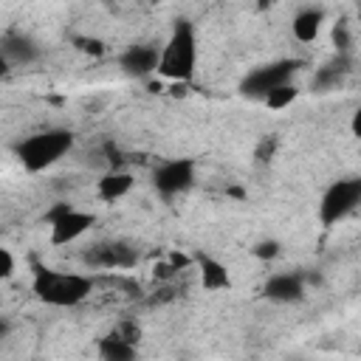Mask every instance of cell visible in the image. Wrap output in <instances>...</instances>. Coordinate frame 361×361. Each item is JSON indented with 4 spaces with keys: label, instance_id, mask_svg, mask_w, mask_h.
<instances>
[{
    "label": "cell",
    "instance_id": "1",
    "mask_svg": "<svg viewBox=\"0 0 361 361\" xmlns=\"http://www.w3.org/2000/svg\"><path fill=\"white\" fill-rule=\"evenodd\" d=\"M31 290L42 305L51 307H76L93 293V279L76 271L37 268L31 279Z\"/></svg>",
    "mask_w": 361,
    "mask_h": 361
},
{
    "label": "cell",
    "instance_id": "2",
    "mask_svg": "<svg viewBox=\"0 0 361 361\" xmlns=\"http://www.w3.org/2000/svg\"><path fill=\"white\" fill-rule=\"evenodd\" d=\"M195 65H197V39H195V28L189 20H178L172 25L169 39L161 48L158 56V73L175 82H186L195 76Z\"/></svg>",
    "mask_w": 361,
    "mask_h": 361
},
{
    "label": "cell",
    "instance_id": "3",
    "mask_svg": "<svg viewBox=\"0 0 361 361\" xmlns=\"http://www.w3.org/2000/svg\"><path fill=\"white\" fill-rule=\"evenodd\" d=\"M73 149V133L68 127H48L17 144V161L28 172H42L62 161Z\"/></svg>",
    "mask_w": 361,
    "mask_h": 361
},
{
    "label": "cell",
    "instance_id": "4",
    "mask_svg": "<svg viewBox=\"0 0 361 361\" xmlns=\"http://www.w3.org/2000/svg\"><path fill=\"white\" fill-rule=\"evenodd\" d=\"M358 203H361V180L358 178H341L324 189V195L319 200V220L324 226H336L347 214H353Z\"/></svg>",
    "mask_w": 361,
    "mask_h": 361
},
{
    "label": "cell",
    "instance_id": "5",
    "mask_svg": "<svg viewBox=\"0 0 361 361\" xmlns=\"http://www.w3.org/2000/svg\"><path fill=\"white\" fill-rule=\"evenodd\" d=\"M48 226H51V243L54 245H71L79 237H85L90 231V226L96 223V217L90 212L73 209L68 203H56L48 214H45Z\"/></svg>",
    "mask_w": 361,
    "mask_h": 361
},
{
    "label": "cell",
    "instance_id": "6",
    "mask_svg": "<svg viewBox=\"0 0 361 361\" xmlns=\"http://www.w3.org/2000/svg\"><path fill=\"white\" fill-rule=\"evenodd\" d=\"M296 68H299L296 59H276V62H268V65L251 71V73L243 79L240 90H243L245 96H251V99H265L271 90H276V87H282V85H290Z\"/></svg>",
    "mask_w": 361,
    "mask_h": 361
},
{
    "label": "cell",
    "instance_id": "7",
    "mask_svg": "<svg viewBox=\"0 0 361 361\" xmlns=\"http://www.w3.org/2000/svg\"><path fill=\"white\" fill-rule=\"evenodd\" d=\"M195 183V161L189 158H175V161H164L155 172H152V186L161 197H178L183 195L189 186Z\"/></svg>",
    "mask_w": 361,
    "mask_h": 361
},
{
    "label": "cell",
    "instance_id": "8",
    "mask_svg": "<svg viewBox=\"0 0 361 361\" xmlns=\"http://www.w3.org/2000/svg\"><path fill=\"white\" fill-rule=\"evenodd\" d=\"M85 262L90 268H133L138 262V251L127 240H102L85 251Z\"/></svg>",
    "mask_w": 361,
    "mask_h": 361
},
{
    "label": "cell",
    "instance_id": "9",
    "mask_svg": "<svg viewBox=\"0 0 361 361\" xmlns=\"http://www.w3.org/2000/svg\"><path fill=\"white\" fill-rule=\"evenodd\" d=\"M158 56H161V48H158L155 42H135V45H130V48L118 56V68H121L127 76L144 79V76H149L152 71H158Z\"/></svg>",
    "mask_w": 361,
    "mask_h": 361
},
{
    "label": "cell",
    "instance_id": "10",
    "mask_svg": "<svg viewBox=\"0 0 361 361\" xmlns=\"http://www.w3.org/2000/svg\"><path fill=\"white\" fill-rule=\"evenodd\" d=\"M0 54L6 56L8 65H31V62L39 59V45L28 34L11 31V34H6L0 39Z\"/></svg>",
    "mask_w": 361,
    "mask_h": 361
},
{
    "label": "cell",
    "instance_id": "11",
    "mask_svg": "<svg viewBox=\"0 0 361 361\" xmlns=\"http://www.w3.org/2000/svg\"><path fill=\"white\" fill-rule=\"evenodd\" d=\"M262 293L271 302H285V305L288 302H299L305 296V279H302V274H274L265 282Z\"/></svg>",
    "mask_w": 361,
    "mask_h": 361
},
{
    "label": "cell",
    "instance_id": "12",
    "mask_svg": "<svg viewBox=\"0 0 361 361\" xmlns=\"http://www.w3.org/2000/svg\"><path fill=\"white\" fill-rule=\"evenodd\" d=\"M322 23H324V11L316 8V6H305L293 14V23H290V31L299 42H313L322 31Z\"/></svg>",
    "mask_w": 361,
    "mask_h": 361
},
{
    "label": "cell",
    "instance_id": "13",
    "mask_svg": "<svg viewBox=\"0 0 361 361\" xmlns=\"http://www.w3.org/2000/svg\"><path fill=\"white\" fill-rule=\"evenodd\" d=\"M350 65H353L350 54H338L336 59L322 65L316 71V76H313V90H333V87H338L344 82V76L350 73Z\"/></svg>",
    "mask_w": 361,
    "mask_h": 361
},
{
    "label": "cell",
    "instance_id": "14",
    "mask_svg": "<svg viewBox=\"0 0 361 361\" xmlns=\"http://www.w3.org/2000/svg\"><path fill=\"white\" fill-rule=\"evenodd\" d=\"M99 361H138V344H133L110 330L99 341Z\"/></svg>",
    "mask_w": 361,
    "mask_h": 361
},
{
    "label": "cell",
    "instance_id": "15",
    "mask_svg": "<svg viewBox=\"0 0 361 361\" xmlns=\"http://www.w3.org/2000/svg\"><path fill=\"white\" fill-rule=\"evenodd\" d=\"M197 268H200V282H203L206 290H223V288L231 285L228 268H226L220 259H214V257H209V254H200V257H197Z\"/></svg>",
    "mask_w": 361,
    "mask_h": 361
},
{
    "label": "cell",
    "instance_id": "16",
    "mask_svg": "<svg viewBox=\"0 0 361 361\" xmlns=\"http://www.w3.org/2000/svg\"><path fill=\"white\" fill-rule=\"evenodd\" d=\"M130 189H133V175L124 169H113V172L99 178V197L102 200H110V203L121 200L124 195H130Z\"/></svg>",
    "mask_w": 361,
    "mask_h": 361
},
{
    "label": "cell",
    "instance_id": "17",
    "mask_svg": "<svg viewBox=\"0 0 361 361\" xmlns=\"http://www.w3.org/2000/svg\"><path fill=\"white\" fill-rule=\"evenodd\" d=\"M296 93H299V90H296L293 85H282V87L271 90V93H268V96H265L262 102H265V104H268L271 110H282V107H288V104H290V102L296 99Z\"/></svg>",
    "mask_w": 361,
    "mask_h": 361
},
{
    "label": "cell",
    "instance_id": "18",
    "mask_svg": "<svg viewBox=\"0 0 361 361\" xmlns=\"http://www.w3.org/2000/svg\"><path fill=\"white\" fill-rule=\"evenodd\" d=\"M279 251H282V245L276 240H262L254 245V257H259V259H276Z\"/></svg>",
    "mask_w": 361,
    "mask_h": 361
},
{
    "label": "cell",
    "instance_id": "19",
    "mask_svg": "<svg viewBox=\"0 0 361 361\" xmlns=\"http://www.w3.org/2000/svg\"><path fill=\"white\" fill-rule=\"evenodd\" d=\"M333 42H336L338 54H350V31H347V23H336L333 25Z\"/></svg>",
    "mask_w": 361,
    "mask_h": 361
},
{
    "label": "cell",
    "instance_id": "20",
    "mask_svg": "<svg viewBox=\"0 0 361 361\" xmlns=\"http://www.w3.org/2000/svg\"><path fill=\"white\" fill-rule=\"evenodd\" d=\"M14 268H17L14 254H11L8 248H3V245H0V282H3V279H8V276L14 274Z\"/></svg>",
    "mask_w": 361,
    "mask_h": 361
},
{
    "label": "cell",
    "instance_id": "21",
    "mask_svg": "<svg viewBox=\"0 0 361 361\" xmlns=\"http://www.w3.org/2000/svg\"><path fill=\"white\" fill-rule=\"evenodd\" d=\"M271 155H274V138H265L262 147H259V152H257V158H259V161H268Z\"/></svg>",
    "mask_w": 361,
    "mask_h": 361
},
{
    "label": "cell",
    "instance_id": "22",
    "mask_svg": "<svg viewBox=\"0 0 361 361\" xmlns=\"http://www.w3.org/2000/svg\"><path fill=\"white\" fill-rule=\"evenodd\" d=\"M82 48L93 51V54H102V42H96V39H82Z\"/></svg>",
    "mask_w": 361,
    "mask_h": 361
},
{
    "label": "cell",
    "instance_id": "23",
    "mask_svg": "<svg viewBox=\"0 0 361 361\" xmlns=\"http://www.w3.org/2000/svg\"><path fill=\"white\" fill-rule=\"evenodd\" d=\"M8 68H11V65H8V62H6V56L0 54V76H6V73H8Z\"/></svg>",
    "mask_w": 361,
    "mask_h": 361
},
{
    "label": "cell",
    "instance_id": "24",
    "mask_svg": "<svg viewBox=\"0 0 361 361\" xmlns=\"http://www.w3.org/2000/svg\"><path fill=\"white\" fill-rule=\"evenodd\" d=\"M6 333H8V324H6V322H3V319H0V338H3V336H6Z\"/></svg>",
    "mask_w": 361,
    "mask_h": 361
}]
</instances>
